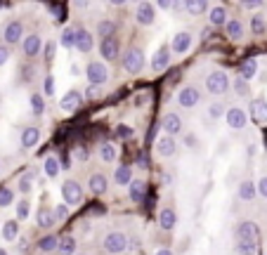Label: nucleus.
I'll return each instance as SVG.
<instances>
[{
    "label": "nucleus",
    "instance_id": "obj_39",
    "mask_svg": "<svg viewBox=\"0 0 267 255\" xmlns=\"http://www.w3.org/2000/svg\"><path fill=\"white\" fill-rule=\"evenodd\" d=\"M251 31L255 33V36H262V33L267 31V24H265V17L260 15H253V19H251Z\"/></svg>",
    "mask_w": 267,
    "mask_h": 255
},
{
    "label": "nucleus",
    "instance_id": "obj_38",
    "mask_svg": "<svg viewBox=\"0 0 267 255\" xmlns=\"http://www.w3.org/2000/svg\"><path fill=\"white\" fill-rule=\"evenodd\" d=\"M43 168H45L47 178H57V175H59V170H62V165H59V158H55V156H47L45 161H43Z\"/></svg>",
    "mask_w": 267,
    "mask_h": 255
},
{
    "label": "nucleus",
    "instance_id": "obj_26",
    "mask_svg": "<svg viewBox=\"0 0 267 255\" xmlns=\"http://www.w3.org/2000/svg\"><path fill=\"white\" fill-rule=\"evenodd\" d=\"M258 76V62H255V59H244V62H241V66H239V78H244L246 83H251L253 78Z\"/></svg>",
    "mask_w": 267,
    "mask_h": 255
},
{
    "label": "nucleus",
    "instance_id": "obj_24",
    "mask_svg": "<svg viewBox=\"0 0 267 255\" xmlns=\"http://www.w3.org/2000/svg\"><path fill=\"white\" fill-rule=\"evenodd\" d=\"M156 151L158 156H163V158H170V156H175V151H177V142H175V137H161L156 142Z\"/></svg>",
    "mask_w": 267,
    "mask_h": 255
},
{
    "label": "nucleus",
    "instance_id": "obj_42",
    "mask_svg": "<svg viewBox=\"0 0 267 255\" xmlns=\"http://www.w3.org/2000/svg\"><path fill=\"white\" fill-rule=\"evenodd\" d=\"M73 38H76V29H71V26H66L62 31V38H59V45L66 47V50H71L73 47Z\"/></svg>",
    "mask_w": 267,
    "mask_h": 255
},
{
    "label": "nucleus",
    "instance_id": "obj_36",
    "mask_svg": "<svg viewBox=\"0 0 267 255\" xmlns=\"http://www.w3.org/2000/svg\"><path fill=\"white\" fill-rule=\"evenodd\" d=\"M3 239L5 241L19 239V222H17V220H8V222L3 224Z\"/></svg>",
    "mask_w": 267,
    "mask_h": 255
},
{
    "label": "nucleus",
    "instance_id": "obj_40",
    "mask_svg": "<svg viewBox=\"0 0 267 255\" xmlns=\"http://www.w3.org/2000/svg\"><path fill=\"white\" fill-rule=\"evenodd\" d=\"M232 88H234L236 97H248V93H251V85L246 83L244 78H239V76L234 78V83H232Z\"/></svg>",
    "mask_w": 267,
    "mask_h": 255
},
{
    "label": "nucleus",
    "instance_id": "obj_28",
    "mask_svg": "<svg viewBox=\"0 0 267 255\" xmlns=\"http://www.w3.org/2000/svg\"><path fill=\"white\" fill-rule=\"evenodd\" d=\"M114 182H116V185H130V182H133V168H130V165H126V163H123V165H118L116 170H114Z\"/></svg>",
    "mask_w": 267,
    "mask_h": 255
},
{
    "label": "nucleus",
    "instance_id": "obj_20",
    "mask_svg": "<svg viewBox=\"0 0 267 255\" xmlns=\"http://www.w3.org/2000/svg\"><path fill=\"white\" fill-rule=\"evenodd\" d=\"M128 196H130L133 203H142L147 199V182H144V180H133V182L128 185Z\"/></svg>",
    "mask_w": 267,
    "mask_h": 255
},
{
    "label": "nucleus",
    "instance_id": "obj_19",
    "mask_svg": "<svg viewBox=\"0 0 267 255\" xmlns=\"http://www.w3.org/2000/svg\"><path fill=\"white\" fill-rule=\"evenodd\" d=\"M168 64H170V47L163 45V47H158L156 52H154V57H151V69L163 71V69H168Z\"/></svg>",
    "mask_w": 267,
    "mask_h": 255
},
{
    "label": "nucleus",
    "instance_id": "obj_60",
    "mask_svg": "<svg viewBox=\"0 0 267 255\" xmlns=\"http://www.w3.org/2000/svg\"><path fill=\"white\" fill-rule=\"evenodd\" d=\"M0 255H10V253H8V248H0Z\"/></svg>",
    "mask_w": 267,
    "mask_h": 255
},
{
    "label": "nucleus",
    "instance_id": "obj_23",
    "mask_svg": "<svg viewBox=\"0 0 267 255\" xmlns=\"http://www.w3.org/2000/svg\"><path fill=\"white\" fill-rule=\"evenodd\" d=\"M40 142V128L36 125H26L22 130V147L24 149H33Z\"/></svg>",
    "mask_w": 267,
    "mask_h": 255
},
{
    "label": "nucleus",
    "instance_id": "obj_43",
    "mask_svg": "<svg viewBox=\"0 0 267 255\" xmlns=\"http://www.w3.org/2000/svg\"><path fill=\"white\" fill-rule=\"evenodd\" d=\"M12 201H15V192L10 189V187H0V208H8V206H12Z\"/></svg>",
    "mask_w": 267,
    "mask_h": 255
},
{
    "label": "nucleus",
    "instance_id": "obj_47",
    "mask_svg": "<svg viewBox=\"0 0 267 255\" xmlns=\"http://www.w3.org/2000/svg\"><path fill=\"white\" fill-rule=\"evenodd\" d=\"M225 111H227V104L215 102V104H211V107H208V116H211V118H220V116H225Z\"/></svg>",
    "mask_w": 267,
    "mask_h": 255
},
{
    "label": "nucleus",
    "instance_id": "obj_54",
    "mask_svg": "<svg viewBox=\"0 0 267 255\" xmlns=\"http://www.w3.org/2000/svg\"><path fill=\"white\" fill-rule=\"evenodd\" d=\"M135 163H137V168H142V170H147V168H149V161H147V156H144V154H137Z\"/></svg>",
    "mask_w": 267,
    "mask_h": 255
},
{
    "label": "nucleus",
    "instance_id": "obj_45",
    "mask_svg": "<svg viewBox=\"0 0 267 255\" xmlns=\"http://www.w3.org/2000/svg\"><path fill=\"white\" fill-rule=\"evenodd\" d=\"M102 97V85H87L85 95H83V100H90V102H97Z\"/></svg>",
    "mask_w": 267,
    "mask_h": 255
},
{
    "label": "nucleus",
    "instance_id": "obj_1",
    "mask_svg": "<svg viewBox=\"0 0 267 255\" xmlns=\"http://www.w3.org/2000/svg\"><path fill=\"white\" fill-rule=\"evenodd\" d=\"M206 90H208V95H215V97L225 95L229 90V76L222 69L211 71V73L206 76Z\"/></svg>",
    "mask_w": 267,
    "mask_h": 255
},
{
    "label": "nucleus",
    "instance_id": "obj_3",
    "mask_svg": "<svg viewBox=\"0 0 267 255\" xmlns=\"http://www.w3.org/2000/svg\"><path fill=\"white\" fill-rule=\"evenodd\" d=\"M123 69L128 73H135V76L144 71V52H142V47H130L123 54Z\"/></svg>",
    "mask_w": 267,
    "mask_h": 255
},
{
    "label": "nucleus",
    "instance_id": "obj_63",
    "mask_svg": "<svg viewBox=\"0 0 267 255\" xmlns=\"http://www.w3.org/2000/svg\"><path fill=\"white\" fill-rule=\"evenodd\" d=\"M0 165H3V163H0Z\"/></svg>",
    "mask_w": 267,
    "mask_h": 255
},
{
    "label": "nucleus",
    "instance_id": "obj_61",
    "mask_svg": "<svg viewBox=\"0 0 267 255\" xmlns=\"http://www.w3.org/2000/svg\"><path fill=\"white\" fill-rule=\"evenodd\" d=\"M0 8H5V3H0Z\"/></svg>",
    "mask_w": 267,
    "mask_h": 255
},
{
    "label": "nucleus",
    "instance_id": "obj_18",
    "mask_svg": "<svg viewBox=\"0 0 267 255\" xmlns=\"http://www.w3.org/2000/svg\"><path fill=\"white\" fill-rule=\"evenodd\" d=\"M22 33H24V24L15 19V22H10L8 26H5L3 38H5V43H8V45H15V43H19V40H22Z\"/></svg>",
    "mask_w": 267,
    "mask_h": 255
},
{
    "label": "nucleus",
    "instance_id": "obj_34",
    "mask_svg": "<svg viewBox=\"0 0 267 255\" xmlns=\"http://www.w3.org/2000/svg\"><path fill=\"white\" fill-rule=\"evenodd\" d=\"M185 5V10H187L189 15H194V17H199V15H204V12H208V3L206 0H187V3H182Z\"/></svg>",
    "mask_w": 267,
    "mask_h": 255
},
{
    "label": "nucleus",
    "instance_id": "obj_16",
    "mask_svg": "<svg viewBox=\"0 0 267 255\" xmlns=\"http://www.w3.org/2000/svg\"><path fill=\"white\" fill-rule=\"evenodd\" d=\"M87 189H90V194H95V196H102V194H107V189H109V182H107V178H104L102 173H93V175L87 178Z\"/></svg>",
    "mask_w": 267,
    "mask_h": 255
},
{
    "label": "nucleus",
    "instance_id": "obj_49",
    "mask_svg": "<svg viewBox=\"0 0 267 255\" xmlns=\"http://www.w3.org/2000/svg\"><path fill=\"white\" fill-rule=\"evenodd\" d=\"M55 50H57V43H55V40H47V43H43V54H45L47 62L55 57Z\"/></svg>",
    "mask_w": 267,
    "mask_h": 255
},
{
    "label": "nucleus",
    "instance_id": "obj_10",
    "mask_svg": "<svg viewBox=\"0 0 267 255\" xmlns=\"http://www.w3.org/2000/svg\"><path fill=\"white\" fill-rule=\"evenodd\" d=\"M83 93H78V90H66V93L62 95V100H59V107L64 109V111H76V109L83 107Z\"/></svg>",
    "mask_w": 267,
    "mask_h": 255
},
{
    "label": "nucleus",
    "instance_id": "obj_6",
    "mask_svg": "<svg viewBox=\"0 0 267 255\" xmlns=\"http://www.w3.org/2000/svg\"><path fill=\"white\" fill-rule=\"evenodd\" d=\"M225 121L232 130H244L246 125H248V116H246V111L241 107H229L225 111Z\"/></svg>",
    "mask_w": 267,
    "mask_h": 255
},
{
    "label": "nucleus",
    "instance_id": "obj_37",
    "mask_svg": "<svg viewBox=\"0 0 267 255\" xmlns=\"http://www.w3.org/2000/svg\"><path fill=\"white\" fill-rule=\"evenodd\" d=\"M236 255H255L258 253V241H236Z\"/></svg>",
    "mask_w": 267,
    "mask_h": 255
},
{
    "label": "nucleus",
    "instance_id": "obj_64",
    "mask_svg": "<svg viewBox=\"0 0 267 255\" xmlns=\"http://www.w3.org/2000/svg\"><path fill=\"white\" fill-rule=\"evenodd\" d=\"M265 255H267V253H265Z\"/></svg>",
    "mask_w": 267,
    "mask_h": 255
},
{
    "label": "nucleus",
    "instance_id": "obj_52",
    "mask_svg": "<svg viewBox=\"0 0 267 255\" xmlns=\"http://www.w3.org/2000/svg\"><path fill=\"white\" fill-rule=\"evenodd\" d=\"M73 158H76V161H87V149L85 147H76L73 149Z\"/></svg>",
    "mask_w": 267,
    "mask_h": 255
},
{
    "label": "nucleus",
    "instance_id": "obj_58",
    "mask_svg": "<svg viewBox=\"0 0 267 255\" xmlns=\"http://www.w3.org/2000/svg\"><path fill=\"white\" fill-rule=\"evenodd\" d=\"M154 255H175V253L170 250V248H158V250H156Z\"/></svg>",
    "mask_w": 267,
    "mask_h": 255
},
{
    "label": "nucleus",
    "instance_id": "obj_14",
    "mask_svg": "<svg viewBox=\"0 0 267 255\" xmlns=\"http://www.w3.org/2000/svg\"><path fill=\"white\" fill-rule=\"evenodd\" d=\"M135 19H137L142 26H149V24H154V19H156V8L149 5V3H142V5H137V10H135Z\"/></svg>",
    "mask_w": 267,
    "mask_h": 255
},
{
    "label": "nucleus",
    "instance_id": "obj_35",
    "mask_svg": "<svg viewBox=\"0 0 267 255\" xmlns=\"http://www.w3.org/2000/svg\"><path fill=\"white\" fill-rule=\"evenodd\" d=\"M29 104H31L33 116H43V114H45V97L40 93H33L31 97H29Z\"/></svg>",
    "mask_w": 267,
    "mask_h": 255
},
{
    "label": "nucleus",
    "instance_id": "obj_44",
    "mask_svg": "<svg viewBox=\"0 0 267 255\" xmlns=\"http://www.w3.org/2000/svg\"><path fill=\"white\" fill-rule=\"evenodd\" d=\"M17 187H19V192H22V194L31 192V189H33V173H31V170H29V173H24L22 178H19V185H17Z\"/></svg>",
    "mask_w": 267,
    "mask_h": 255
},
{
    "label": "nucleus",
    "instance_id": "obj_57",
    "mask_svg": "<svg viewBox=\"0 0 267 255\" xmlns=\"http://www.w3.org/2000/svg\"><path fill=\"white\" fill-rule=\"evenodd\" d=\"M241 5H244L246 10H253V8H260V5H262V3H260V0H244V3H241Z\"/></svg>",
    "mask_w": 267,
    "mask_h": 255
},
{
    "label": "nucleus",
    "instance_id": "obj_31",
    "mask_svg": "<svg viewBox=\"0 0 267 255\" xmlns=\"http://www.w3.org/2000/svg\"><path fill=\"white\" fill-rule=\"evenodd\" d=\"M208 17H211V26H225V24H227V19H229L227 10L222 8V5L208 10Z\"/></svg>",
    "mask_w": 267,
    "mask_h": 255
},
{
    "label": "nucleus",
    "instance_id": "obj_25",
    "mask_svg": "<svg viewBox=\"0 0 267 255\" xmlns=\"http://www.w3.org/2000/svg\"><path fill=\"white\" fill-rule=\"evenodd\" d=\"M236 196H239V201H253L258 194H255V182L253 180H241L239 182V192H236Z\"/></svg>",
    "mask_w": 267,
    "mask_h": 255
},
{
    "label": "nucleus",
    "instance_id": "obj_2",
    "mask_svg": "<svg viewBox=\"0 0 267 255\" xmlns=\"http://www.w3.org/2000/svg\"><path fill=\"white\" fill-rule=\"evenodd\" d=\"M83 187H80V182H76V180H66L62 185V199L64 203L69 206V208H78L80 203H83Z\"/></svg>",
    "mask_w": 267,
    "mask_h": 255
},
{
    "label": "nucleus",
    "instance_id": "obj_62",
    "mask_svg": "<svg viewBox=\"0 0 267 255\" xmlns=\"http://www.w3.org/2000/svg\"><path fill=\"white\" fill-rule=\"evenodd\" d=\"M80 255H85V253H80Z\"/></svg>",
    "mask_w": 267,
    "mask_h": 255
},
{
    "label": "nucleus",
    "instance_id": "obj_11",
    "mask_svg": "<svg viewBox=\"0 0 267 255\" xmlns=\"http://www.w3.org/2000/svg\"><path fill=\"white\" fill-rule=\"evenodd\" d=\"M118 50H121V45H118V38H116V36L100 40V54H102V59H107V62H116Z\"/></svg>",
    "mask_w": 267,
    "mask_h": 255
},
{
    "label": "nucleus",
    "instance_id": "obj_7",
    "mask_svg": "<svg viewBox=\"0 0 267 255\" xmlns=\"http://www.w3.org/2000/svg\"><path fill=\"white\" fill-rule=\"evenodd\" d=\"M177 102H180L182 109H194L201 102V93H199V88L194 85H185L180 93H177Z\"/></svg>",
    "mask_w": 267,
    "mask_h": 255
},
{
    "label": "nucleus",
    "instance_id": "obj_17",
    "mask_svg": "<svg viewBox=\"0 0 267 255\" xmlns=\"http://www.w3.org/2000/svg\"><path fill=\"white\" fill-rule=\"evenodd\" d=\"M95 45L93 40V33L85 31V29H76V38H73V47L78 50V52H90Z\"/></svg>",
    "mask_w": 267,
    "mask_h": 255
},
{
    "label": "nucleus",
    "instance_id": "obj_5",
    "mask_svg": "<svg viewBox=\"0 0 267 255\" xmlns=\"http://www.w3.org/2000/svg\"><path fill=\"white\" fill-rule=\"evenodd\" d=\"M236 241H258L260 239V227L253 220H244V222L236 224Z\"/></svg>",
    "mask_w": 267,
    "mask_h": 255
},
{
    "label": "nucleus",
    "instance_id": "obj_56",
    "mask_svg": "<svg viewBox=\"0 0 267 255\" xmlns=\"http://www.w3.org/2000/svg\"><path fill=\"white\" fill-rule=\"evenodd\" d=\"M182 3H168V0H161L158 3V8H163V10H175V8H180Z\"/></svg>",
    "mask_w": 267,
    "mask_h": 255
},
{
    "label": "nucleus",
    "instance_id": "obj_51",
    "mask_svg": "<svg viewBox=\"0 0 267 255\" xmlns=\"http://www.w3.org/2000/svg\"><path fill=\"white\" fill-rule=\"evenodd\" d=\"M133 128H130V125H126V123H121V125H116V137H133Z\"/></svg>",
    "mask_w": 267,
    "mask_h": 255
},
{
    "label": "nucleus",
    "instance_id": "obj_48",
    "mask_svg": "<svg viewBox=\"0 0 267 255\" xmlns=\"http://www.w3.org/2000/svg\"><path fill=\"white\" fill-rule=\"evenodd\" d=\"M55 95V76H45L43 80V97H52Z\"/></svg>",
    "mask_w": 267,
    "mask_h": 255
},
{
    "label": "nucleus",
    "instance_id": "obj_30",
    "mask_svg": "<svg viewBox=\"0 0 267 255\" xmlns=\"http://www.w3.org/2000/svg\"><path fill=\"white\" fill-rule=\"evenodd\" d=\"M100 158L104 163H114L118 158V147L114 142H102V147H100Z\"/></svg>",
    "mask_w": 267,
    "mask_h": 255
},
{
    "label": "nucleus",
    "instance_id": "obj_55",
    "mask_svg": "<svg viewBox=\"0 0 267 255\" xmlns=\"http://www.w3.org/2000/svg\"><path fill=\"white\" fill-rule=\"evenodd\" d=\"M8 59H10V50H8L5 45H0V66L8 62Z\"/></svg>",
    "mask_w": 267,
    "mask_h": 255
},
{
    "label": "nucleus",
    "instance_id": "obj_53",
    "mask_svg": "<svg viewBox=\"0 0 267 255\" xmlns=\"http://www.w3.org/2000/svg\"><path fill=\"white\" fill-rule=\"evenodd\" d=\"M197 142H199V137L197 135H192V132H187V135H185V147H197Z\"/></svg>",
    "mask_w": 267,
    "mask_h": 255
},
{
    "label": "nucleus",
    "instance_id": "obj_50",
    "mask_svg": "<svg viewBox=\"0 0 267 255\" xmlns=\"http://www.w3.org/2000/svg\"><path fill=\"white\" fill-rule=\"evenodd\" d=\"M255 194L262 196V199H267V175H262V178L255 182Z\"/></svg>",
    "mask_w": 267,
    "mask_h": 255
},
{
    "label": "nucleus",
    "instance_id": "obj_13",
    "mask_svg": "<svg viewBox=\"0 0 267 255\" xmlns=\"http://www.w3.org/2000/svg\"><path fill=\"white\" fill-rule=\"evenodd\" d=\"M192 43H194V36H192V31H180L173 36V52L177 54H185L192 50Z\"/></svg>",
    "mask_w": 267,
    "mask_h": 255
},
{
    "label": "nucleus",
    "instance_id": "obj_4",
    "mask_svg": "<svg viewBox=\"0 0 267 255\" xmlns=\"http://www.w3.org/2000/svg\"><path fill=\"white\" fill-rule=\"evenodd\" d=\"M104 250L109 255H118V253H123L128 248V236L123 232H109L107 236H104Z\"/></svg>",
    "mask_w": 267,
    "mask_h": 255
},
{
    "label": "nucleus",
    "instance_id": "obj_9",
    "mask_svg": "<svg viewBox=\"0 0 267 255\" xmlns=\"http://www.w3.org/2000/svg\"><path fill=\"white\" fill-rule=\"evenodd\" d=\"M161 128L165 130L168 137H177L182 132V118L175 114V111H168L163 118H161Z\"/></svg>",
    "mask_w": 267,
    "mask_h": 255
},
{
    "label": "nucleus",
    "instance_id": "obj_12",
    "mask_svg": "<svg viewBox=\"0 0 267 255\" xmlns=\"http://www.w3.org/2000/svg\"><path fill=\"white\" fill-rule=\"evenodd\" d=\"M22 52H24V57H29V59L38 57V54L43 52V40H40V36H36V33L26 36L22 43Z\"/></svg>",
    "mask_w": 267,
    "mask_h": 255
},
{
    "label": "nucleus",
    "instance_id": "obj_32",
    "mask_svg": "<svg viewBox=\"0 0 267 255\" xmlns=\"http://www.w3.org/2000/svg\"><path fill=\"white\" fill-rule=\"evenodd\" d=\"M97 36L102 40L116 36V22H111V19H100V22H97Z\"/></svg>",
    "mask_w": 267,
    "mask_h": 255
},
{
    "label": "nucleus",
    "instance_id": "obj_41",
    "mask_svg": "<svg viewBox=\"0 0 267 255\" xmlns=\"http://www.w3.org/2000/svg\"><path fill=\"white\" fill-rule=\"evenodd\" d=\"M29 215H31V201L29 199H22V201L17 203V220H29Z\"/></svg>",
    "mask_w": 267,
    "mask_h": 255
},
{
    "label": "nucleus",
    "instance_id": "obj_22",
    "mask_svg": "<svg viewBox=\"0 0 267 255\" xmlns=\"http://www.w3.org/2000/svg\"><path fill=\"white\" fill-rule=\"evenodd\" d=\"M36 224H38V229H52V227L57 224L52 208H47V206H40L38 213H36Z\"/></svg>",
    "mask_w": 267,
    "mask_h": 255
},
{
    "label": "nucleus",
    "instance_id": "obj_59",
    "mask_svg": "<svg viewBox=\"0 0 267 255\" xmlns=\"http://www.w3.org/2000/svg\"><path fill=\"white\" fill-rule=\"evenodd\" d=\"M147 102V95H140V97H135V107H142Z\"/></svg>",
    "mask_w": 267,
    "mask_h": 255
},
{
    "label": "nucleus",
    "instance_id": "obj_46",
    "mask_svg": "<svg viewBox=\"0 0 267 255\" xmlns=\"http://www.w3.org/2000/svg\"><path fill=\"white\" fill-rule=\"evenodd\" d=\"M52 213H55V222H64L69 217V206L66 203H57L55 208H52Z\"/></svg>",
    "mask_w": 267,
    "mask_h": 255
},
{
    "label": "nucleus",
    "instance_id": "obj_29",
    "mask_svg": "<svg viewBox=\"0 0 267 255\" xmlns=\"http://www.w3.org/2000/svg\"><path fill=\"white\" fill-rule=\"evenodd\" d=\"M57 243H59V236H55V234H47V236L38 239L36 248H38L40 253H55V250H57Z\"/></svg>",
    "mask_w": 267,
    "mask_h": 255
},
{
    "label": "nucleus",
    "instance_id": "obj_27",
    "mask_svg": "<svg viewBox=\"0 0 267 255\" xmlns=\"http://www.w3.org/2000/svg\"><path fill=\"white\" fill-rule=\"evenodd\" d=\"M225 29H227V36L229 40H244V24L239 22V19H227V24H225Z\"/></svg>",
    "mask_w": 267,
    "mask_h": 255
},
{
    "label": "nucleus",
    "instance_id": "obj_33",
    "mask_svg": "<svg viewBox=\"0 0 267 255\" xmlns=\"http://www.w3.org/2000/svg\"><path fill=\"white\" fill-rule=\"evenodd\" d=\"M57 250H59V255H73V253H76V239H73L71 234H66V236H59Z\"/></svg>",
    "mask_w": 267,
    "mask_h": 255
},
{
    "label": "nucleus",
    "instance_id": "obj_8",
    "mask_svg": "<svg viewBox=\"0 0 267 255\" xmlns=\"http://www.w3.org/2000/svg\"><path fill=\"white\" fill-rule=\"evenodd\" d=\"M85 76L90 80V85H104L107 78H109V71H107V66L102 62H90L85 69Z\"/></svg>",
    "mask_w": 267,
    "mask_h": 255
},
{
    "label": "nucleus",
    "instance_id": "obj_15",
    "mask_svg": "<svg viewBox=\"0 0 267 255\" xmlns=\"http://www.w3.org/2000/svg\"><path fill=\"white\" fill-rule=\"evenodd\" d=\"M251 118L253 123H267V100H262V97H255V100L251 102Z\"/></svg>",
    "mask_w": 267,
    "mask_h": 255
},
{
    "label": "nucleus",
    "instance_id": "obj_21",
    "mask_svg": "<svg viewBox=\"0 0 267 255\" xmlns=\"http://www.w3.org/2000/svg\"><path fill=\"white\" fill-rule=\"evenodd\" d=\"M175 224H177V213H175V208H163L161 213H158V227L163 229V232H173Z\"/></svg>",
    "mask_w": 267,
    "mask_h": 255
}]
</instances>
